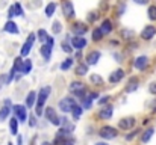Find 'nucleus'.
<instances>
[{"label": "nucleus", "instance_id": "33", "mask_svg": "<svg viewBox=\"0 0 156 145\" xmlns=\"http://www.w3.org/2000/svg\"><path fill=\"white\" fill-rule=\"evenodd\" d=\"M14 70L15 71H23V64H21V59L17 57L15 62H14Z\"/></svg>", "mask_w": 156, "mask_h": 145}, {"label": "nucleus", "instance_id": "27", "mask_svg": "<svg viewBox=\"0 0 156 145\" xmlns=\"http://www.w3.org/2000/svg\"><path fill=\"white\" fill-rule=\"evenodd\" d=\"M55 9H56V5L55 3H49L47 8H46V15L47 17H52L53 14H55Z\"/></svg>", "mask_w": 156, "mask_h": 145}, {"label": "nucleus", "instance_id": "2", "mask_svg": "<svg viewBox=\"0 0 156 145\" xmlns=\"http://www.w3.org/2000/svg\"><path fill=\"white\" fill-rule=\"evenodd\" d=\"M74 106H76V101H74V98H71V97H65V98H62V100L59 101V109H61L62 112H71Z\"/></svg>", "mask_w": 156, "mask_h": 145}, {"label": "nucleus", "instance_id": "48", "mask_svg": "<svg viewBox=\"0 0 156 145\" xmlns=\"http://www.w3.org/2000/svg\"><path fill=\"white\" fill-rule=\"evenodd\" d=\"M96 145H108V144H105V142H97Z\"/></svg>", "mask_w": 156, "mask_h": 145}, {"label": "nucleus", "instance_id": "29", "mask_svg": "<svg viewBox=\"0 0 156 145\" xmlns=\"http://www.w3.org/2000/svg\"><path fill=\"white\" fill-rule=\"evenodd\" d=\"M30 70H32V62H30V60L27 59V60H26V62L23 64V71H21V73H23V74H27V73H29Z\"/></svg>", "mask_w": 156, "mask_h": 145}, {"label": "nucleus", "instance_id": "26", "mask_svg": "<svg viewBox=\"0 0 156 145\" xmlns=\"http://www.w3.org/2000/svg\"><path fill=\"white\" fill-rule=\"evenodd\" d=\"M82 110H83V109H82V106L76 104V106L73 107V110H71V112H73V118H74V119H77V118L82 115Z\"/></svg>", "mask_w": 156, "mask_h": 145}, {"label": "nucleus", "instance_id": "45", "mask_svg": "<svg viewBox=\"0 0 156 145\" xmlns=\"http://www.w3.org/2000/svg\"><path fill=\"white\" fill-rule=\"evenodd\" d=\"M96 17H97V14H91L88 18H90V21H93V20H96Z\"/></svg>", "mask_w": 156, "mask_h": 145}, {"label": "nucleus", "instance_id": "35", "mask_svg": "<svg viewBox=\"0 0 156 145\" xmlns=\"http://www.w3.org/2000/svg\"><path fill=\"white\" fill-rule=\"evenodd\" d=\"M149 18L150 20H156V6H150L149 8Z\"/></svg>", "mask_w": 156, "mask_h": 145}, {"label": "nucleus", "instance_id": "41", "mask_svg": "<svg viewBox=\"0 0 156 145\" xmlns=\"http://www.w3.org/2000/svg\"><path fill=\"white\" fill-rule=\"evenodd\" d=\"M108 101H109V95H105L103 98H100V100H99V103H100V104H105V103H108Z\"/></svg>", "mask_w": 156, "mask_h": 145}, {"label": "nucleus", "instance_id": "46", "mask_svg": "<svg viewBox=\"0 0 156 145\" xmlns=\"http://www.w3.org/2000/svg\"><path fill=\"white\" fill-rule=\"evenodd\" d=\"M90 98H91V100H94V98H97V94H96V92H91V94H90Z\"/></svg>", "mask_w": 156, "mask_h": 145}, {"label": "nucleus", "instance_id": "9", "mask_svg": "<svg viewBox=\"0 0 156 145\" xmlns=\"http://www.w3.org/2000/svg\"><path fill=\"white\" fill-rule=\"evenodd\" d=\"M147 64H149V57H147V56H140V57L135 59L133 67H135L136 70H144V68L147 67Z\"/></svg>", "mask_w": 156, "mask_h": 145}, {"label": "nucleus", "instance_id": "37", "mask_svg": "<svg viewBox=\"0 0 156 145\" xmlns=\"http://www.w3.org/2000/svg\"><path fill=\"white\" fill-rule=\"evenodd\" d=\"M121 35H123V38L130 40V38L133 36V32H132V30H123V32H121Z\"/></svg>", "mask_w": 156, "mask_h": 145}, {"label": "nucleus", "instance_id": "13", "mask_svg": "<svg viewBox=\"0 0 156 145\" xmlns=\"http://www.w3.org/2000/svg\"><path fill=\"white\" fill-rule=\"evenodd\" d=\"M123 76H124V71H123V70H117V71H114V73L109 76V82H111V83H118V82L123 79Z\"/></svg>", "mask_w": 156, "mask_h": 145}, {"label": "nucleus", "instance_id": "14", "mask_svg": "<svg viewBox=\"0 0 156 145\" xmlns=\"http://www.w3.org/2000/svg\"><path fill=\"white\" fill-rule=\"evenodd\" d=\"M112 113H114V107H112V106H106L105 109L100 110L99 116H100V118H103V119H109V118L112 116Z\"/></svg>", "mask_w": 156, "mask_h": 145}, {"label": "nucleus", "instance_id": "40", "mask_svg": "<svg viewBox=\"0 0 156 145\" xmlns=\"http://www.w3.org/2000/svg\"><path fill=\"white\" fill-rule=\"evenodd\" d=\"M62 50L67 51V53H71V47H70L68 44H64V43H62Z\"/></svg>", "mask_w": 156, "mask_h": 145}, {"label": "nucleus", "instance_id": "23", "mask_svg": "<svg viewBox=\"0 0 156 145\" xmlns=\"http://www.w3.org/2000/svg\"><path fill=\"white\" fill-rule=\"evenodd\" d=\"M35 97H37V94H35L34 91H30V92L27 94V98H26V106H27V107H32V106H34Z\"/></svg>", "mask_w": 156, "mask_h": 145}, {"label": "nucleus", "instance_id": "21", "mask_svg": "<svg viewBox=\"0 0 156 145\" xmlns=\"http://www.w3.org/2000/svg\"><path fill=\"white\" fill-rule=\"evenodd\" d=\"M136 88H138V80L133 77V79L130 80L129 86H126V92H133V91H136Z\"/></svg>", "mask_w": 156, "mask_h": 145}, {"label": "nucleus", "instance_id": "3", "mask_svg": "<svg viewBox=\"0 0 156 145\" xmlns=\"http://www.w3.org/2000/svg\"><path fill=\"white\" fill-rule=\"evenodd\" d=\"M99 135L105 138V139H112V138H115L117 135H118V132H117V129H114V127H111V126H105L100 129V132H99Z\"/></svg>", "mask_w": 156, "mask_h": 145}, {"label": "nucleus", "instance_id": "43", "mask_svg": "<svg viewBox=\"0 0 156 145\" xmlns=\"http://www.w3.org/2000/svg\"><path fill=\"white\" fill-rule=\"evenodd\" d=\"M135 3H138V5H147L149 3V0H133Z\"/></svg>", "mask_w": 156, "mask_h": 145}, {"label": "nucleus", "instance_id": "25", "mask_svg": "<svg viewBox=\"0 0 156 145\" xmlns=\"http://www.w3.org/2000/svg\"><path fill=\"white\" fill-rule=\"evenodd\" d=\"M76 73H77L79 76H83V74H87V73H88V65H85V64H80V65H77V67H76Z\"/></svg>", "mask_w": 156, "mask_h": 145}, {"label": "nucleus", "instance_id": "4", "mask_svg": "<svg viewBox=\"0 0 156 145\" xmlns=\"http://www.w3.org/2000/svg\"><path fill=\"white\" fill-rule=\"evenodd\" d=\"M62 12H64V15H65L67 18L73 17L74 8H73V3H71L70 0H64V2H62Z\"/></svg>", "mask_w": 156, "mask_h": 145}, {"label": "nucleus", "instance_id": "38", "mask_svg": "<svg viewBox=\"0 0 156 145\" xmlns=\"http://www.w3.org/2000/svg\"><path fill=\"white\" fill-rule=\"evenodd\" d=\"M91 104H93V100L90 97L83 100V109H91Z\"/></svg>", "mask_w": 156, "mask_h": 145}, {"label": "nucleus", "instance_id": "47", "mask_svg": "<svg viewBox=\"0 0 156 145\" xmlns=\"http://www.w3.org/2000/svg\"><path fill=\"white\" fill-rule=\"evenodd\" d=\"M64 145H73V139H70V141H67Z\"/></svg>", "mask_w": 156, "mask_h": 145}, {"label": "nucleus", "instance_id": "5", "mask_svg": "<svg viewBox=\"0 0 156 145\" xmlns=\"http://www.w3.org/2000/svg\"><path fill=\"white\" fill-rule=\"evenodd\" d=\"M46 116H47V119H49L52 124L59 126L61 119H59V116L56 115V112H55V109H53V107H47V109H46Z\"/></svg>", "mask_w": 156, "mask_h": 145}, {"label": "nucleus", "instance_id": "11", "mask_svg": "<svg viewBox=\"0 0 156 145\" xmlns=\"http://www.w3.org/2000/svg\"><path fill=\"white\" fill-rule=\"evenodd\" d=\"M133 126H135V118H132V116L124 118V119L120 121V129H123V130H127V129H130Z\"/></svg>", "mask_w": 156, "mask_h": 145}, {"label": "nucleus", "instance_id": "19", "mask_svg": "<svg viewBox=\"0 0 156 145\" xmlns=\"http://www.w3.org/2000/svg\"><path fill=\"white\" fill-rule=\"evenodd\" d=\"M40 51H41V54L44 56V59H46V60H47V59H50V54H52V47H50V46L44 44L43 47L40 48Z\"/></svg>", "mask_w": 156, "mask_h": 145}, {"label": "nucleus", "instance_id": "10", "mask_svg": "<svg viewBox=\"0 0 156 145\" xmlns=\"http://www.w3.org/2000/svg\"><path fill=\"white\" fill-rule=\"evenodd\" d=\"M14 112H15V116L20 119V121H26V107L21 106V104H17L14 107Z\"/></svg>", "mask_w": 156, "mask_h": 145}, {"label": "nucleus", "instance_id": "15", "mask_svg": "<svg viewBox=\"0 0 156 145\" xmlns=\"http://www.w3.org/2000/svg\"><path fill=\"white\" fill-rule=\"evenodd\" d=\"M73 30H74L76 36H80V35H83V33L88 30V27H87L85 24H82V23H76V24L73 26Z\"/></svg>", "mask_w": 156, "mask_h": 145}, {"label": "nucleus", "instance_id": "18", "mask_svg": "<svg viewBox=\"0 0 156 145\" xmlns=\"http://www.w3.org/2000/svg\"><path fill=\"white\" fill-rule=\"evenodd\" d=\"M5 30L9 32V33H18V27H17V24L14 21H8L5 24Z\"/></svg>", "mask_w": 156, "mask_h": 145}, {"label": "nucleus", "instance_id": "31", "mask_svg": "<svg viewBox=\"0 0 156 145\" xmlns=\"http://www.w3.org/2000/svg\"><path fill=\"white\" fill-rule=\"evenodd\" d=\"M71 65H73V59H70V57H68V59H65V60L61 64V70H68Z\"/></svg>", "mask_w": 156, "mask_h": 145}, {"label": "nucleus", "instance_id": "36", "mask_svg": "<svg viewBox=\"0 0 156 145\" xmlns=\"http://www.w3.org/2000/svg\"><path fill=\"white\" fill-rule=\"evenodd\" d=\"M61 29H62L61 23H59V21H55V23H53V32H55V33H59Z\"/></svg>", "mask_w": 156, "mask_h": 145}, {"label": "nucleus", "instance_id": "6", "mask_svg": "<svg viewBox=\"0 0 156 145\" xmlns=\"http://www.w3.org/2000/svg\"><path fill=\"white\" fill-rule=\"evenodd\" d=\"M70 91H71V92H76V95L83 97V94H85V86H83V83H80V82H73V83L70 85Z\"/></svg>", "mask_w": 156, "mask_h": 145}, {"label": "nucleus", "instance_id": "49", "mask_svg": "<svg viewBox=\"0 0 156 145\" xmlns=\"http://www.w3.org/2000/svg\"><path fill=\"white\" fill-rule=\"evenodd\" d=\"M18 145H21V138H18Z\"/></svg>", "mask_w": 156, "mask_h": 145}, {"label": "nucleus", "instance_id": "44", "mask_svg": "<svg viewBox=\"0 0 156 145\" xmlns=\"http://www.w3.org/2000/svg\"><path fill=\"white\" fill-rule=\"evenodd\" d=\"M29 124H30L32 127H34V126L37 124V123H35V118H34V116H30V121H29Z\"/></svg>", "mask_w": 156, "mask_h": 145}, {"label": "nucleus", "instance_id": "30", "mask_svg": "<svg viewBox=\"0 0 156 145\" xmlns=\"http://www.w3.org/2000/svg\"><path fill=\"white\" fill-rule=\"evenodd\" d=\"M9 110H11V109H9L8 106H5L3 109H0V121H3V119H6V116L9 115Z\"/></svg>", "mask_w": 156, "mask_h": 145}, {"label": "nucleus", "instance_id": "39", "mask_svg": "<svg viewBox=\"0 0 156 145\" xmlns=\"http://www.w3.org/2000/svg\"><path fill=\"white\" fill-rule=\"evenodd\" d=\"M149 91H150L153 95H156V82H155V83H152V85L149 86Z\"/></svg>", "mask_w": 156, "mask_h": 145}, {"label": "nucleus", "instance_id": "8", "mask_svg": "<svg viewBox=\"0 0 156 145\" xmlns=\"http://www.w3.org/2000/svg\"><path fill=\"white\" fill-rule=\"evenodd\" d=\"M34 41H35V35H34V33H30V35H29V40L24 43V46H23V48H21V56H27V54H29V51H30V48H32Z\"/></svg>", "mask_w": 156, "mask_h": 145}, {"label": "nucleus", "instance_id": "17", "mask_svg": "<svg viewBox=\"0 0 156 145\" xmlns=\"http://www.w3.org/2000/svg\"><path fill=\"white\" fill-rule=\"evenodd\" d=\"M21 14H23V11H21L20 3H15V5L11 6V9H9V18H12L14 15H21Z\"/></svg>", "mask_w": 156, "mask_h": 145}, {"label": "nucleus", "instance_id": "28", "mask_svg": "<svg viewBox=\"0 0 156 145\" xmlns=\"http://www.w3.org/2000/svg\"><path fill=\"white\" fill-rule=\"evenodd\" d=\"M102 38H103L102 29H96V30L93 32V40H94V41H99V40H102Z\"/></svg>", "mask_w": 156, "mask_h": 145}, {"label": "nucleus", "instance_id": "24", "mask_svg": "<svg viewBox=\"0 0 156 145\" xmlns=\"http://www.w3.org/2000/svg\"><path fill=\"white\" fill-rule=\"evenodd\" d=\"M100 29H102L103 33H109V32L112 30V24H111V21H109V20H105L103 23H102V27H100Z\"/></svg>", "mask_w": 156, "mask_h": 145}, {"label": "nucleus", "instance_id": "12", "mask_svg": "<svg viewBox=\"0 0 156 145\" xmlns=\"http://www.w3.org/2000/svg\"><path fill=\"white\" fill-rule=\"evenodd\" d=\"M71 44H73V47L74 48L80 50V48H83L85 46H87V40L82 38V36H74V38L71 40Z\"/></svg>", "mask_w": 156, "mask_h": 145}, {"label": "nucleus", "instance_id": "20", "mask_svg": "<svg viewBox=\"0 0 156 145\" xmlns=\"http://www.w3.org/2000/svg\"><path fill=\"white\" fill-rule=\"evenodd\" d=\"M9 127H11V133H12V135H17V133H18V119H17L15 116L11 119Z\"/></svg>", "mask_w": 156, "mask_h": 145}, {"label": "nucleus", "instance_id": "16", "mask_svg": "<svg viewBox=\"0 0 156 145\" xmlns=\"http://www.w3.org/2000/svg\"><path fill=\"white\" fill-rule=\"evenodd\" d=\"M87 60H88V65H94L97 64V60H100V51H93L87 56Z\"/></svg>", "mask_w": 156, "mask_h": 145}, {"label": "nucleus", "instance_id": "42", "mask_svg": "<svg viewBox=\"0 0 156 145\" xmlns=\"http://www.w3.org/2000/svg\"><path fill=\"white\" fill-rule=\"evenodd\" d=\"M136 133H138V130H135V132H132L130 135H127V141H130V139H133V138L136 136Z\"/></svg>", "mask_w": 156, "mask_h": 145}, {"label": "nucleus", "instance_id": "34", "mask_svg": "<svg viewBox=\"0 0 156 145\" xmlns=\"http://www.w3.org/2000/svg\"><path fill=\"white\" fill-rule=\"evenodd\" d=\"M91 82H93L94 85H102L103 79H102L99 74H93V76H91Z\"/></svg>", "mask_w": 156, "mask_h": 145}, {"label": "nucleus", "instance_id": "7", "mask_svg": "<svg viewBox=\"0 0 156 145\" xmlns=\"http://www.w3.org/2000/svg\"><path fill=\"white\" fill-rule=\"evenodd\" d=\"M156 35V27L155 26H147V27H144V30L141 32V38L143 40H152L153 36Z\"/></svg>", "mask_w": 156, "mask_h": 145}, {"label": "nucleus", "instance_id": "32", "mask_svg": "<svg viewBox=\"0 0 156 145\" xmlns=\"http://www.w3.org/2000/svg\"><path fill=\"white\" fill-rule=\"evenodd\" d=\"M38 38H40L43 43H46V41L49 40V36H47V32H46V30H43V29H40V30H38Z\"/></svg>", "mask_w": 156, "mask_h": 145}, {"label": "nucleus", "instance_id": "1", "mask_svg": "<svg viewBox=\"0 0 156 145\" xmlns=\"http://www.w3.org/2000/svg\"><path fill=\"white\" fill-rule=\"evenodd\" d=\"M50 86H46V88H43L41 91H40V95H38V104H37V115H40L41 116V113H43V106H44V103H46V100H47V97L50 94Z\"/></svg>", "mask_w": 156, "mask_h": 145}, {"label": "nucleus", "instance_id": "22", "mask_svg": "<svg viewBox=\"0 0 156 145\" xmlns=\"http://www.w3.org/2000/svg\"><path fill=\"white\" fill-rule=\"evenodd\" d=\"M153 133H155V130H153V129H149V130H146V132H144V135H143V138H141V139H143V142H144V144H147V142L152 139Z\"/></svg>", "mask_w": 156, "mask_h": 145}]
</instances>
